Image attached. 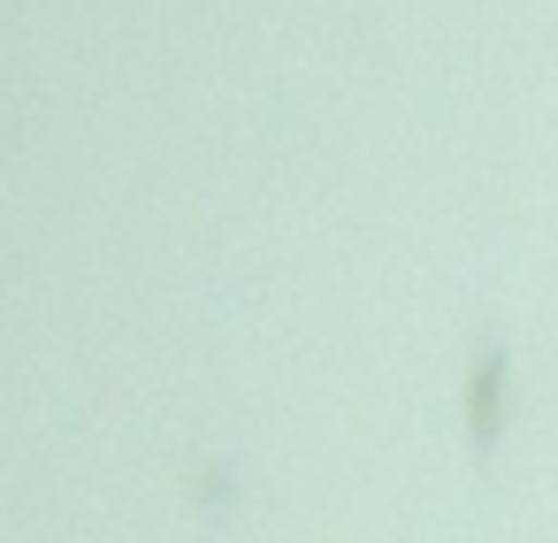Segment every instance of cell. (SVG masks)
I'll list each match as a JSON object with an SVG mask.
<instances>
[{
	"mask_svg": "<svg viewBox=\"0 0 558 543\" xmlns=\"http://www.w3.org/2000/svg\"><path fill=\"white\" fill-rule=\"evenodd\" d=\"M466 413H474V444H497V429H505V360H482L474 367Z\"/></svg>",
	"mask_w": 558,
	"mask_h": 543,
	"instance_id": "1",
	"label": "cell"
}]
</instances>
